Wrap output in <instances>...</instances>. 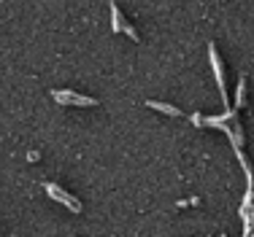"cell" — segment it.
<instances>
[{
	"instance_id": "6da1fadb",
	"label": "cell",
	"mask_w": 254,
	"mask_h": 237,
	"mask_svg": "<svg viewBox=\"0 0 254 237\" xmlns=\"http://www.w3.org/2000/svg\"><path fill=\"white\" fill-rule=\"evenodd\" d=\"M208 57H211V65H214V76H216V81H219V92H222V100L227 102V84H225V70H222V59H219V54H216V48L214 44L208 46Z\"/></svg>"
},
{
	"instance_id": "7a4b0ae2",
	"label": "cell",
	"mask_w": 254,
	"mask_h": 237,
	"mask_svg": "<svg viewBox=\"0 0 254 237\" xmlns=\"http://www.w3.org/2000/svg\"><path fill=\"white\" fill-rule=\"evenodd\" d=\"M46 191H49L52 197L57 199V202H63V205H68L70 210H76V213L81 210V205H78V199H73V197H70V194L65 191V189H60V186H54V184H46Z\"/></svg>"
},
{
	"instance_id": "3957f363",
	"label": "cell",
	"mask_w": 254,
	"mask_h": 237,
	"mask_svg": "<svg viewBox=\"0 0 254 237\" xmlns=\"http://www.w3.org/2000/svg\"><path fill=\"white\" fill-rule=\"evenodd\" d=\"M54 100L57 102H68V105H98V100L92 97H81V95H73V92H54Z\"/></svg>"
},
{
	"instance_id": "277c9868",
	"label": "cell",
	"mask_w": 254,
	"mask_h": 237,
	"mask_svg": "<svg viewBox=\"0 0 254 237\" xmlns=\"http://www.w3.org/2000/svg\"><path fill=\"white\" fill-rule=\"evenodd\" d=\"M146 105H149V108H154V111H160V113H168V116H181L179 108L165 105V102H146Z\"/></svg>"
},
{
	"instance_id": "5b68a950",
	"label": "cell",
	"mask_w": 254,
	"mask_h": 237,
	"mask_svg": "<svg viewBox=\"0 0 254 237\" xmlns=\"http://www.w3.org/2000/svg\"><path fill=\"white\" fill-rule=\"evenodd\" d=\"M111 27L117 30V33H119V30H125V19H122V14H119V8L114 3H111Z\"/></svg>"
},
{
	"instance_id": "8992f818",
	"label": "cell",
	"mask_w": 254,
	"mask_h": 237,
	"mask_svg": "<svg viewBox=\"0 0 254 237\" xmlns=\"http://www.w3.org/2000/svg\"><path fill=\"white\" fill-rule=\"evenodd\" d=\"M244 97H246V78H241V84H238V105H244Z\"/></svg>"
},
{
	"instance_id": "52a82bcc",
	"label": "cell",
	"mask_w": 254,
	"mask_h": 237,
	"mask_svg": "<svg viewBox=\"0 0 254 237\" xmlns=\"http://www.w3.org/2000/svg\"><path fill=\"white\" fill-rule=\"evenodd\" d=\"M125 33L130 35L132 41H138V33H135V30H132V27H130V24H127V22H125Z\"/></svg>"
}]
</instances>
